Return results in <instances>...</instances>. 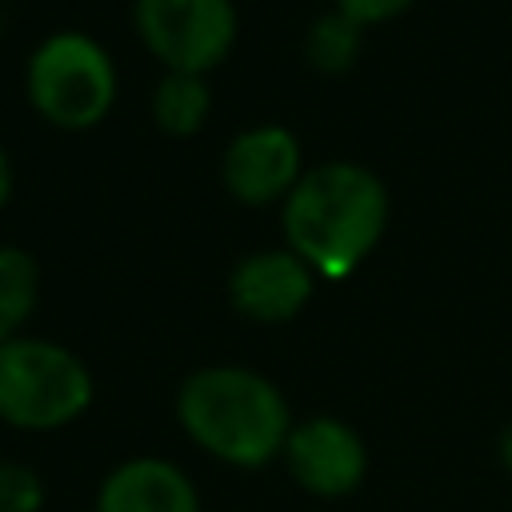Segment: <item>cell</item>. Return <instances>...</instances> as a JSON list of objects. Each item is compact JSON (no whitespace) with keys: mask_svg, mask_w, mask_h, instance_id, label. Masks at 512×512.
Wrapping results in <instances>:
<instances>
[{"mask_svg":"<svg viewBox=\"0 0 512 512\" xmlns=\"http://www.w3.org/2000/svg\"><path fill=\"white\" fill-rule=\"evenodd\" d=\"M224 184L244 204H272L300 184V144L288 128L260 124L224 152Z\"/></svg>","mask_w":512,"mask_h":512,"instance_id":"cell-7","label":"cell"},{"mask_svg":"<svg viewBox=\"0 0 512 512\" xmlns=\"http://www.w3.org/2000/svg\"><path fill=\"white\" fill-rule=\"evenodd\" d=\"M500 464L512 472V420H508L504 432H500Z\"/></svg>","mask_w":512,"mask_h":512,"instance_id":"cell-16","label":"cell"},{"mask_svg":"<svg viewBox=\"0 0 512 512\" xmlns=\"http://www.w3.org/2000/svg\"><path fill=\"white\" fill-rule=\"evenodd\" d=\"M96 512H200V496L188 472L172 460L132 456L104 476Z\"/></svg>","mask_w":512,"mask_h":512,"instance_id":"cell-9","label":"cell"},{"mask_svg":"<svg viewBox=\"0 0 512 512\" xmlns=\"http://www.w3.org/2000/svg\"><path fill=\"white\" fill-rule=\"evenodd\" d=\"M388 220L384 184L360 164H320L300 176L284 204L292 252L320 276H348Z\"/></svg>","mask_w":512,"mask_h":512,"instance_id":"cell-2","label":"cell"},{"mask_svg":"<svg viewBox=\"0 0 512 512\" xmlns=\"http://www.w3.org/2000/svg\"><path fill=\"white\" fill-rule=\"evenodd\" d=\"M8 192H12V164H8V156H4V148H0V208H4Z\"/></svg>","mask_w":512,"mask_h":512,"instance_id":"cell-15","label":"cell"},{"mask_svg":"<svg viewBox=\"0 0 512 512\" xmlns=\"http://www.w3.org/2000/svg\"><path fill=\"white\" fill-rule=\"evenodd\" d=\"M136 32L168 72L200 76L236 40L232 0H136Z\"/></svg>","mask_w":512,"mask_h":512,"instance_id":"cell-5","label":"cell"},{"mask_svg":"<svg viewBox=\"0 0 512 512\" xmlns=\"http://www.w3.org/2000/svg\"><path fill=\"white\" fill-rule=\"evenodd\" d=\"M28 96L56 128H92L116 100V68L84 32L48 36L28 60Z\"/></svg>","mask_w":512,"mask_h":512,"instance_id":"cell-4","label":"cell"},{"mask_svg":"<svg viewBox=\"0 0 512 512\" xmlns=\"http://www.w3.org/2000/svg\"><path fill=\"white\" fill-rule=\"evenodd\" d=\"M232 308L260 324L292 320L312 296V268L296 252H256L248 256L228 284Z\"/></svg>","mask_w":512,"mask_h":512,"instance_id":"cell-8","label":"cell"},{"mask_svg":"<svg viewBox=\"0 0 512 512\" xmlns=\"http://www.w3.org/2000/svg\"><path fill=\"white\" fill-rule=\"evenodd\" d=\"M304 48H308V60L320 72H344V68H352V60L360 52V24L336 8V12H328L312 24Z\"/></svg>","mask_w":512,"mask_h":512,"instance_id":"cell-12","label":"cell"},{"mask_svg":"<svg viewBox=\"0 0 512 512\" xmlns=\"http://www.w3.org/2000/svg\"><path fill=\"white\" fill-rule=\"evenodd\" d=\"M176 416L192 444L232 468H264L292 432L280 388L236 364L192 372L176 392Z\"/></svg>","mask_w":512,"mask_h":512,"instance_id":"cell-1","label":"cell"},{"mask_svg":"<svg viewBox=\"0 0 512 512\" xmlns=\"http://www.w3.org/2000/svg\"><path fill=\"white\" fill-rule=\"evenodd\" d=\"M92 404V376L64 344L16 336L0 344V420L24 432L72 424Z\"/></svg>","mask_w":512,"mask_h":512,"instance_id":"cell-3","label":"cell"},{"mask_svg":"<svg viewBox=\"0 0 512 512\" xmlns=\"http://www.w3.org/2000/svg\"><path fill=\"white\" fill-rule=\"evenodd\" d=\"M408 4H412V0H336V8H340L344 16H352L360 28H364V24H380V20L400 16Z\"/></svg>","mask_w":512,"mask_h":512,"instance_id":"cell-14","label":"cell"},{"mask_svg":"<svg viewBox=\"0 0 512 512\" xmlns=\"http://www.w3.org/2000/svg\"><path fill=\"white\" fill-rule=\"evenodd\" d=\"M36 292H40L36 260L20 248H0V344L16 340V332L36 308Z\"/></svg>","mask_w":512,"mask_h":512,"instance_id":"cell-10","label":"cell"},{"mask_svg":"<svg viewBox=\"0 0 512 512\" xmlns=\"http://www.w3.org/2000/svg\"><path fill=\"white\" fill-rule=\"evenodd\" d=\"M44 508V480L36 468L0 460V512H40Z\"/></svg>","mask_w":512,"mask_h":512,"instance_id":"cell-13","label":"cell"},{"mask_svg":"<svg viewBox=\"0 0 512 512\" xmlns=\"http://www.w3.org/2000/svg\"><path fill=\"white\" fill-rule=\"evenodd\" d=\"M208 108H212V96H208L204 80L188 76V72H168L156 88V100H152L156 124L168 136H192L204 124Z\"/></svg>","mask_w":512,"mask_h":512,"instance_id":"cell-11","label":"cell"},{"mask_svg":"<svg viewBox=\"0 0 512 512\" xmlns=\"http://www.w3.org/2000/svg\"><path fill=\"white\" fill-rule=\"evenodd\" d=\"M280 456L292 480L320 500L348 496L368 476V448L360 432L336 416H312L304 424H292Z\"/></svg>","mask_w":512,"mask_h":512,"instance_id":"cell-6","label":"cell"}]
</instances>
